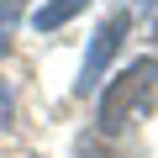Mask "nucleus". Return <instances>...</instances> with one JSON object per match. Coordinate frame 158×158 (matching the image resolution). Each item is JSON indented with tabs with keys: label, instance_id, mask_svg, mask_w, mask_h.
Instances as JSON below:
<instances>
[{
	"label": "nucleus",
	"instance_id": "obj_1",
	"mask_svg": "<svg viewBox=\"0 0 158 158\" xmlns=\"http://www.w3.org/2000/svg\"><path fill=\"white\" fill-rule=\"evenodd\" d=\"M153 90H158V58H137L127 74H116V85H111L106 100H100V132H106V137L127 132V127L148 111Z\"/></svg>",
	"mask_w": 158,
	"mask_h": 158
},
{
	"label": "nucleus",
	"instance_id": "obj_2",
	"mask_svg": "<svg viewBox=\"0 0 158 158\" xmlns=\"http://www.w3.org/2000/svg\"><path fill=\"white\" fill-rule=\"evenodd\" d=\"M127 27H132V16L127 11H116L111 21H100V32H95V42H90V53H85V69H79V95H90L95 85H100V74H106V63L116 58V48H121V37H127Z\"/></svg>",
	"mask_w": 158,
	"mask_h": 158
},
{
	"label": "nucleus",
	"instance_id": "obj_3",
	"mask_svg": "<svg viewBox=\"0 0 158 158\" xmlns=\"http://www.w3.org/2000/svg\"><path fill=\"white\" fill-rule=\"evenodd\" d=\"M85 6H90V0H48V6L32 11V27H37V32H53V27H63L74 11H85Z\"/></svg>",
	"mask_w": 158,
	"mask_h": 158
},
{
	"label": "nucleus",
	"instance_id": "obj_4",
	"mask_svg": "<svg viewBox=\"0 0 158 158\" xmlns=\"http://www.w3.org/2000/svg\"><path fill=\"white\" fill-rule=\"evenodd\" d=\"M16 16H21V6H16V0H0V37L16 27Z\"/></svg>",
	"mask_w": 158,
	"mask_h": 158
},
{
	"label": "nucleus",
	"instance_id": "obj_5",
	"mask_svg": "<svg viewBox=\"0 0 158 158\" xmlns=\"http://www.w3.org/2000/svg\"><path fill=\"white\" fill-rule=\"evenodd\" d=\"M6 121H11V90L0 85V127H6Z\"/></svg>",
	"mask_w": 158,
	"mask_h": 158
},
{
	"label": "nucleus",
	"instance_id": "obj_6",
	"mask_svg": "<svg viewBox=\"0 0 158 158\" xmlns=\"http://www.w3.org/2000/svg\"><path fill=\"white\" fill-rule=\"evenodd\" d=\"M85 158H106V153H85Z\"/></svg>",
	"mask_w": 158,
	"mask_h": 158
}]
</instances>
